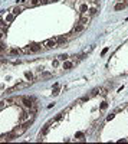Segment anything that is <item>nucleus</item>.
<instances>
[{
    "label": "nucleus",
    "instance_id": "9b49d317",
    "mask_svg": "<svg viewBox=\"0 0 128 144\" xmlns=\"http://www.w3.org/2000/svg\"><path fill=\"white\" fill-rule=\"evenodd\" d=\"M6 51H7L6 45H4V43H3V42L0 40V53H2V52H6Z\"/></svg>",
    "mask_w": 128,
    "mask_h": 144
},
{
    "label": "nucleus",
    "instance_id": "f03ea898",
    "mask_svg": "<svg viewBox=\"0 0 128 144\" xmlns=\"http://www.w3.org/2000/svg\"><path fill=\"white\" fill-rule=\"evenodd\" d=\"M23 9H26V6H22V5H18V6H14V7H10L9 9V12H12L14 16H18L20 12L23 10Z\"/></svg>",
    "mask_w": 128,
    "mask_h": 144
},
{
    "label": "nucleus",
    "instance_id": "9d476101",
    "mask_svg": "<svg viewBox=\"0 0 128 144\" xmlns=\"http://www.w3.org/2000/svg\"><path fill=\"white\" fill-rule=\"evenodd\" d=\"M20 52H22L20 49H7L6 53H7V55H19Z\"/></svg>",
    "mask_w": 128,
    "mask_h": 144
},
{
    "label": "nucleus",
    "instance_id": "f3484780",
    "mask_svg": "<svg viewBox=\"0 0 128 144\" xmlns=\"http://www.w3.org/2000/svg\"><path fill=\"white\" fill-rule=\"evenodd\" d=\"M53 2H58V0H49V3H53Z\"/></svg>",
    "mask_w": 128,
    "mask_h": 144
},
{
    "label": "nucleus",
    "instance_id": "6e6552de",
    "mask_svg": "<svg viewBox=\"0 0 128 144\" xmlns=\"http://www.w3.org/2000/svg\"><path fill=\"white\" fill-rule=\"evenodd\" d=\"M39 5H40L39 0H29L28 5H26V7H36V6H39Z\"/></svg>",
    "mask_w": 128,
    "mask_h": 144
},
{
    "label": "nucleus",
    "instance_id": "ddd939ff",
    "mask_svg": "<svg viewBox=\"0 0 128 144\" xmlns=\"http://www.w3.org/2000/svg\"><path fill=\"white\" fill-rule=\"evenodd\" d=\"M24 76H26L28 79H32V78H33V75L30 74V72H26V74H24Z\"/></svg>",
    "mask_w": 128,
    "mask_h": 144
},
{
    "label": "nucleus",
    "instance_id": "7ed1b4c3",
    "mask_svg": "<svg viewBox=\"0 0 128 144\" xmlns=\"http://www.w3.org/2000/svg\"><path fill=\"white\" fill-rule=\"evenodd\" d=\"M29 49H30V53H35V52L42 51V46L39 43H33V45H29Z\"/></svg>",
    "mask_w": 128,
    "mask_h": 144
},
{
    "label": "nucleus",
    "instance_id": "20e7f679",
    "mask_svg": "<svg viewBox=\"0 0 128 144\" xmlns=\"http://www.w3.org/2000/svg\"><path fill=\"white\" fill-rule=\"evenodd\" d=\"M86 28V26H84V25H81V23H78L75 28H74V32L72 33L74 35H78V33H81V32H84V29Z\"/></svg>",
    "mask_w": 128,
    "mask_h": 144
},
{
    "label": "nucleus",
    "instance_id": "1a4fd4ad",
    "mask_svg": "<svg viewBox=\"0 0 128 144\" xmlns=\"http://www.w3.org/2000/svg\"><path fill=\"white\" fill-rule=\"evenodd\" d=\"M72 66H74V63H72V62H69V61H64V65H62V68H64L65 71H69Z\"/></svg>",
    "mask_w": 128,
    "mask_h": 144
},
{
    "label": "nucleus",
    "instance_id": "39448f33",
    "mask_svg": "<svg viewBox=\"0 0 128 144\" xmlns=\"http://www.w3.org/2000/svg\"><path fill=\"white\" fill-rule=\"evenodd\" d=\"M127 7V3H124L122 0H120V3H116L115 6H114V9H115L116 12H120V10H124Z\"/></svg>",
    "mask_w": 128,
    "mask_h": 144
},
{
    "label": "nucleus",
    "instance_id": "2eb2a0df",
    "mask_svg": "<svg viewBox=\"0 0 128 144\" xmlns=\"http://www.w3.org/2000/svg\"><path fill=\"white\" fill-rule=\"evenodd\" d=\"M39 3L40 5H46V3H49V0H39Z\"/></svg>",
    "mask_w": 128,
    "mask_h": 144
},
{
    "label": "nucleus",
    "instance_id": "423d86ee",
    "mask_svg": "<svg viewBox=\"0 0 128 144\" xmlns=\"http://www.w3.org/2000/svg\"><path fill=\"white\" fill-rule=\"evenodd\" d=\"M24 131H26V128H24L23 125H20V127H16V128L13 130V132H14L16 135H22V134H23Z\"/></svg>",
    "mask_w": 128,
    "mask_h": 144
},
{
    "label": "nucleus",
    "instance_id": "4468645a",
    "mask_svg": "<svg viewBox=\"0 0 128 144\" xmlns=\"http://www.w3.org/2000/svg\"><path fill=\"white\" fill-rule=\"evenodd\" d=\"M49 76H50V74H49V72H45V74L40 75V78H49Z\"/></svg>",
    "mask_w": 128,
    "mask_h": 144
},
{
    "label": "nucleus",
    "instance_id": "f8f14e48",
    "mask_svg": "<svg viewBox=\"0 0 128 144\" xmlns=\"http://www.w3.org/2000/svg\"><path fill=\"white\" fill-rule=\"evenodd\" d=\"M58 59L59 61H68V55H59Z\"/></svg>",
    "mask_w": 128,
    "mask_h": 144
},
{
    "label": "nucleus",
    "instance_id": "f257e3e1",
    "mask_svg": "<svg viewBox=\"0 0 128 144\" xmlns=\"http://www.w3.org/2000/svg\"><path fill=\"white\" fill-rule=\"evenodd\" d=\"M40 46H42V49L48 51V49L58 48V42H56V39H55V38H52V39H48V40H45V42H42Z\"/></svg>",
    "mask_w": 128,
    "mask_h": 144
},
{
    "label": "nucleus",
    "instance_id": "dca6fc26",
    "mask_svg": "<svg viewBox=\"0 0 128 144\" xmlns=\"http://www.w3.org/2000/svg\"><path fill=\"white\" fill-rule=\"evenodd\" d=\"M58 65H59V61H55V62H53V66H55V68H56Z\"/></svg>",
    "mask_w": 128,
    "mask_h": 144
},
{
    "label": "nucleus",
    "instance_id": "0eeeda50",
    "mask_svg": "<svg viewBox=\"0 0 128 144\" xmlns=\"http://www.w3.org/2000/svg\"><path fill=\"white\" fill-rule=\"evenodd\" d=\"M18 137L14 132H10V134H6L4 137H3V141H12V140H14V138Z\"/></svg>",
    "mask_w": 128,
    "mask_h": 144
}]
</instances>
